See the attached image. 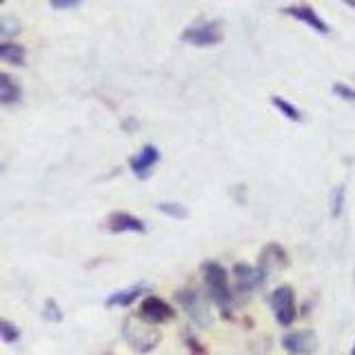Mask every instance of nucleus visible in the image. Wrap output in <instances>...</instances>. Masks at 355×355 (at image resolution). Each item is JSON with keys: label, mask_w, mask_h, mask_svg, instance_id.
I'll list each match as a JSON object with an SVG mask.
<instances>
[{"label": "nucleus", "mask_w": 355, "mask_h": 355, "mask_svg": "<svg viewBox=\"0 0 355 355\" xmlns=\"http://www.w3.org/2000/svg\"><path fill=\"white\" fill-rule=\"evenodd\" d=\"M122 336L136 353H151L160 344V331L140 315H129L122 324Z\"/></svg>", "instance_id": "1"}, {"label": "nucleus", "mask_w": 355, "mask_h": 355, "mask_svg": "<svg viewBox=\"0 0 355 355\" xmlns=\"http://www.w3.org/2000/svg\"><path fill=\"white\" fill-rule=\"evenodd\" d=\"M202 275H205V284L209 288L211 297H214L216 306L225 315H229V311L233 306V293H231L229 271L220 262H205L202 264Z\"/></svg>", "instance_id": "2"}, {"label": "nucleus", "mask_w": 355, "mask_h": 355, "mask_svg": "<svg viewBox=\"0 0 355 355\" xmlns=\"http://www.w3.org/2000/svg\"><path fill=\"white\" fill-rule=\"evenodd\" d=\"M342 205H344V187H338L333 191V202H331V214L336 218L342 214Z\"/></svg>", "instance_id": "20"}, {"label": "nucleus", "mask_w": 355, "mask_h": 355, "mask_svg": "<svg viewBox=\"0 0 355 355\" xmlns=\"http://www.w3.org/2000/svg\"><path fill=\"white\" fill-rule=\"evenodd\" d=\"M158 211H162L164 216H169L173 220H184L189 216L187 207L178 205V202H162V205H158Z\"/></svg>", "instance_id": "17"}, {"label": "nucleus", "mask_w": 355, "mask_h": 355, "mask_svg": "<svg viewBox=\"0 0 355 355\" xmlns=\"http://www.w3.org/2000/svg\"><path fill=\"white\" fill-rule=\"evenodd\" d=\"M138 315L158 327V324H166V322H171L175 318V309L158 295H147L140 302Z\"/></svg>", "instance_id": "5"}, {"label": "nucleus", "mask_w": 355, "mask_h": 355, "mask_svg": "<svg viewBox=\"0 0 355 355\" xmlns=\"http://www.w3.org/2000/svg\"><path fill=\"white\" fill-rule=\"evenodd\" d=\"M105 227L109 233H144L147 231V225L136 218L127 214V211H116V214H111L105 222Z\"/></svg>", "instance_id": "10"}, {"label": "nucleus", "mask_w": 355, "mask_h": 355, "mask_svg": "<svg viewBox=\"0 0 355 355\" xmlns=\"http://www.w3.org/2000/svg\"><path fill=\"white\" fill-rule=\"evenodd\" d=\"M233 277H236V286L242 293L258 291V288L266 282L258 266H249V264H242V262L233 266Z\"/></svg>", "instance_id": "7"}, {"label": "nucleus", "mask_w": 355, "mask_h": 355, "mask_svg": "<svg viewBox=\"0 0 355 355\" xmlns=\"http://www.w3.org/2000/svg\"><path fill=\"white\" fill-rule=\"evenodd\" d=\"M178 302L182 304V309L191 315L193 322H198L200 327H207L209 324V309L205 306V302L200 300V295L191 288H182L180 293H175Z\"/></svg>", "instance_id": "8"}, {"label": "nucleus", "mask_w": 355, "mask_h": 355, "mask_svg": "<svg viewBox=\"0 0 355 355\" xmlns=\"http://www.w3.org/2000/svg\"><path fill=\"white\" fill-rule=\"evenodd\" d=\"M353 355H355V349H353Z\"/></svg>", "instance_id": "24"}, {"label": "nucleus", "mask_w": 355, "mask_h": 355, "mask_svg": "<svg viewBox=\"0 0 355 355\" xmlns=\"http://www.w3.org/2000/svg\"><path fill=\"white\" fill-rule=\"evenodd\" d=\"M288 264V255L286 251L280 247V244H266V247L262 249L260 253V260H258V269L262 271L264 280H269L271 275H275L277 271H282L284 266Z\"/></svg>", "instance_id": "6"}, {"label": "nucleus", "mask_w": 355, "mask_h": 355, "mask_svg": "<svg viewBox=\"0 0 355 355\" xmlns=\"http://www.w3.org/2000/svg\"><path fill=\"white\" fill-rule=\"evenodd\" d=\"M51 7L55 9H69V7H78L83 3V0H49Z\"/></svg>", "instance_id": "22"}, {"label": "nucleus", "mask_w": 355, "mask_h": 355, "mask_svg": "<svg viewBox=\"0 0 355 355\" xmlns=\"http://www.w3.org/2000/svg\"><path fill=\"white\" fill-rule=\"evenodd\" d=\"M282 347L291 355H309L313 353L318 347V338L313 331H295L286 333L282 338Z\"/></svg>", "instance_id": "9"}, {"label": "nucleus", "mask_w": 355, "mask_h": 355, "mask_svg": "<svg viewBox=\"0 0 355 355\" xmlns=\"http://www.w3.org/2000/svg\"><path fill=\"white\" fill-rule=\"evenodd\" d=\"M20 100V87L11 80L9 73H0V103L11 105Z\"/></svg>", "instance_id": "14"}, {"label": "nucleus", "mask_w": 355, "mask_h": 355, "mask_svg": "<svg viewBox=\"0 0 355 355\" xmlns=\"http://www.w3.org/2000/svg\"><path fill=\"white\" fill-rule=\"evenodd\" d=\"M25 47L16 42H3L0 44V58L9 64H25Z\"/></svg>", "instance_id": "15"}, {"label": "nucleus", "mask_w": 355, "mask_h": 355, "mask_svg": "<svg viewBox=\"0 0 355 355\" xmlns=\"http://www.w3.org/2000/svg\"><path fill=\"white\" fill-rule=\"evenodd\" d=\"M182 40L196 47H214L225 40V31H222L220 22H202V25L189 27L182 33Z\"/></svg>", "instance_id": "4"}, {"label": "nucleus", "mask_w": 355, "mask_h": 355, "mask_svg": "<svg viewBox=\"0 0 355 355\" xmlns=\"http://www.w3.org/2000/svg\"><path fill=\"white\" fill-rule=\"evenodd\" d=\"M333 92L344 100H355V89H351L347 85H333Z\"/></svg>", "instance_id": "21"}, {"label": "nucleus", "mask_w": 355, "mask_h": 355, "mask_svg": "<svg viewBox=\"0 0 355 355\" xmlns=\"http://www.w3.org/2000/svg\"><path fill=\"white\" fill-rule=\"evenodd\" d=\"M160 160V151L153 147V144H147V147H142L140 153H136L131 158V171L136 173L138 178H147L151 173V169Z\"/></svg>", "instance_id": "11"}, {"label": "nucleus", "mask_w": 355, "mask_h": 355, "mask_svg": "<svg viewBox=\"0 0 355 355\" xmlns=\"http://www.w3.org/2000/svg\"><path fill=\"white\" fill-rule=\"evenodd\" d=\"M342 3H344V5H349V7H353V9H355V0H342Z\"/></svg>", "instance_id": "23"}, {"label": "nucleus", "mask_w": 355, "mask_h": 355, "mask_svg": "<svg viewBox=\"0 0 355 355\" xmlns=\"http://www.w3.org/2000/svg\"><path fill=\"white\" fill-rule=\"evenodd\" d=\"M144 284H133V286H129V288H122V291H118V293H114V295H109L107 297V306L109 309H125V306H131L133 302H138V300L142 297V293H144Z\"/></svg>", "instance_id": "13"}, {"label": "nucleus", "mask_w": 355, "mask_h": 355, "mask_svg": "<svg viewBox=\"0 0 355 355\" xmlns=\"http://www.w3.org/2000/svg\"><path fill=\"white\" fill-rule=\"evenodd\" d=\"M271 103H273V107L280 111L282 116H286L288 120H293V122H300L302 120V114H300V109L295 107V105H291L288 100H284V98H280V96H273L271 98Z\"/></svg>", "instance_id": "16"}, {"label": "nucleus", "mask_w": 355, "mask_h": 355, "mask_svg": "<svg viewBox=\"0 0 355 355\" xmlns=\"http://www.w3.org/2000/svg\"><path fill=\"white\" fill-rule=\"evenodd\" d=\"M273 315L280 327H291L297 318V302H295V291L291 286H277L269 297Z\"/></svg>", "instance_id": "3"}, {"label": "nucleus", "mask_w": 355, "mask_h": 355, "mask_svg": "<svg viewBox=\"0 0 355 355\" xmlns=\"http://www.w3.org/2000/svg\"><path fill=\"white\" fill-rule=\"evenodd\" d=\"M44 318L51 320V322H60L62 320V311H60L58 304L53 302V300H47V302H44Z\"/></svg>", "instance_id": "19"}, {"label": "nucleus", "mask_w": 355, "mask_h": 355, "mask_svg": "<svg viewBox=\"0 0 355 355\" xmlns=\"http://www.w3.org/2000/svg\"><path fill=\"white\" fill-rule=\"evenodd\" d=\"M282 11H284L286 16H291V18H295L300 22H304V25H309L311 29H315L320 33H329V25L315 14L313 7H309V5H291V7H286Z\"/></svg>", "instance_id": "12"}, {"label": "nucleus", "mask_w": 355, "mask_h": 355, "mask_svg": "<svg viewBox=\"0 0 355 355\" xmlns=\"http://www.w3.org/2000/svg\"><path fill=\"white\" fill-rule=\"evenodd\" d=\"M0 333H3V340L7 342V344H14V342H18V338H20V331L11 324V322H7V320H3L0 322Z\"/></svg>", "instance_id": "18"}]
</instances>
